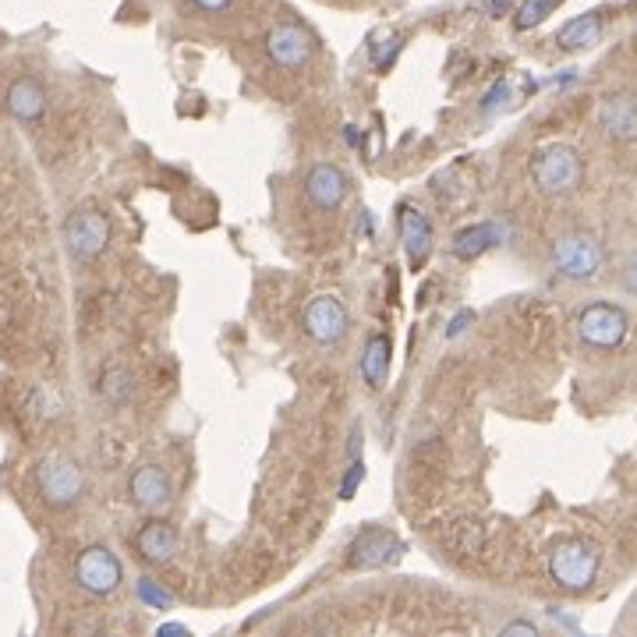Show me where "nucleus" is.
Here are the masks:
<instances>
[{
  "label": "nucleus",
  "mask_w": 637,
  "mask_h": 637,
  "mask_svg": "<svg viewBox=\"0 0 637 637\" xmlns=\"http://www.w3.org/2000/svg\"><path fill=\"white\" fill-rule=\"evenodd\" d=\"M301 326H305V333L315 341V344H337L347 326H350V315L344 309V301L337 294H315L305 312H301Z\"/></svg>",
  "instance_id": "nucleus-8"
},
{
  "label": "nucleus",
  "mask_w": 637,
  "mask_h": 637,
  "mask_svg": "<svg viewBox=\"0 0 637 637\" xmlns=\"http://www.w3.org/2000/svg\"><path fill=\"white\" fill-rule=\"evenodd\" d=\"M110 241V220L99 209H75L64 220V245L75 259L93 262L107 251Z\"/></svg>",
  "instance_id": "nucleus-7"
},
{
  "label": "nucleus",
  "mask_w": 637,
  "mask_h": 637,
  "mask_svg": "<svg viewBox=\"0 0 637 637\" xmlns=\"http://www.w3.org/2000/svg\"><path fill=\"white\" fill-rule=\"evenodd\" d=\"M177 546H181L177 531H174V525H166V521H149L136 535V549H139V557L145 563H171L177 557Z\"/></svg>",
  "instance_id": "nucleus-16"
},
{
  "label": "nucleus",
  "mask_w": 637,
  "mask_h": 637,
  "mask_svg": "<svg viewBox=\"0 0 637 637\" xmlns=\"http://www.w3.org/2000/svg\"><path fill=\"white\" fill-rule=\"evenodd\" d=\"M128 493H131V503H136L139 510L145 514H160L163 507H171V478L160 464H142L136 467V475L128 482Z\"/></svg>",
  "instance_id": "nucleus-12"
},
{
  "label": "nucleus",
  "mask_w": 637,
  "mask_h": 637,
  "mask_svg": "<svg viewBox=\"0 0 637 637\" xmlns=\"http://www.w3.org/2000/svg\"><path fill=\"white\" fill-rule=\"evenodd\" d=\"M121 577H125V566H121V560H117L107 546H89V549L78 552L75 581H78L82 592H89L96 598L114 595L117 589H121Z\"/></svg>",
  "instance_id": "nucleus-6"
},
{
  "label": "nucleus",
  "mask_w": 637,
  "mask_h": 637,
  "mask_svg": "<svg viewBox=\"0 0 637 637\" xmlns=\"http://www.w3.org/2000/svg\"><path fill=\"white\" fill-rule=\"evenodd\" d=\"M496 238H499V234H496L493 224H467V227L454 230V238H450V251H454L457 259H478L496 245Z\"/></svg>",
  "instance_id": "nucleus-19"
},
{
  "label": "nucleus",
  "mask_w": 637,
  "mask_h": 637,
  "mask_svg": "<svg viewBox=\"0 0 637 637\" xmlns=\"http://www.w3.org/2000/svg\"><path fill=\"white\" fill-rule=\"evenodd\" d=\"M598 566H602V552L589 539H563L549 552V577L557 589L570 595L589 592L598 577Z\"/></svg>",
  "instance_id": "nucleus-2"
},
{
  "label": "nucleus",
  "mask_w": 637,
  "mask_h": 637,
  "mask_svg": "<svg viewBox=\"0 0 637 637\" xmlns=\"http://www.w3.org/2000/svg\"><path fill=\"white\" fill-rule=\"evenodd\" d=\"M397 234H400V245H404L411 266L418 270V266H422L429 259V251H432V224H429V216L418 206H400L397 209Z\"/></svg>",
  "instance_id": "nucleus-14"
},
{
  "label": "nucleus",
  "mask_w": 637,
  "mask_h": 637,
  "mask_svg": "<svg viewBox=\"0 0 637 637\" xmlns=\"http://www.w3.org/2000/svg\"><path fill=\"white\" fill-rule=\"evenodd\" d=\"M192 4L198 11H206V14H220V11H227L234 4V0H192Z\"/></svg>",
  "instance_id": "nucleus-26"
},
{
  "label": "nucleus",
  "mask_w": 637,
  "mask_h": 637,
  "mask_svg": "<svg viewBox=\"0 0 637 637\" xmlns=\"http://www.w3.org/2000/svg\"><path fill=\"white\" fill-rule=\"evenodd\" d=\"M4 107H8V114L14 117V121L32 125L46 114V89L40 86L36 78H14L8 86Z\"/></svg>",
  "instance_id": "nucleus-15"
},
{
  "label": "nucleus",
  "mask_w": 637,
  "mask_h": 637,
  "mask_svg": "<svg viewBox=\"0 0 637 637\" xmlns=\"http://www.w3.org/2000/svg\"><path fill=\"white\" fill-rule=\"evenodd\" d=\"M36 489L43 496V503L50 507H75L86 493V472L78 467V461L64 457V454H50L36 464Z\"/></svg>",
  "instance_id": "nucleus-5"
},
{
  "label": "nucleus",
  "mask_w": 637,
  "mask_h": 637,
  "mask_svg": "<svg viewBox=\"0 0 637 637\" xmlns=\"http://www.w3.org/2000/svg\"><path fill=\"white\" fill-rule=\"evenodd\" d=\"M560 4H563V0H521V4H517V11H514V29H517V32H528V29H535V25H542Z\"/></svg>",
  "instance_id": "nucleus-21"
},
{
  "label": "nucleus",
  "mask_w": 637,
  "mask_h": 637,
  "mask_svg": "<svg viewBox=\"0 0 637 637\" xmlns=\"http://www.w3.org/2000/svg\"><path fill=\"white\" fill-rule=\"evenodd\" d=\"M400 46H404V40L397 36V32H390V36H382V40H373V64L379 72H387V68H393V61H397V54H400Z\"/></svg>",
  "instance_id": "nucleus-22"
},
{
  "label": "nucleus",
  "mask_w": 637,
  "mask_h": 637,
  "mask_svg": "<svg viewBox=\"0 0 637 637\" xmlns=\"http://www.w3.org/2000/svg\"><path fill=\"white\" fill-rule=\"evenodd\" d=\"M602 29H606V19H602L598 11L577 14V19H570L557 32V46L563 50V54H581V50H592L602 40Z\"/></svg>",
  "instance_id": "nucleus-17"
},
{
  "label": "nucleus",
  "mask_w": 637,
  "mask_h": 637,
  "mask_svg": "<svg viewBox=\"0 0 637 637\" xmlns=\"http://www.w3.org/2000/svg\"><path fill=\"white\" fill-rule=\"evenodd\" d=\"M630 333V315L613 301H592L577 312V337L592 350H616L624 347Z\"/></svg>",
  "instance_id": "nucleus-4"
},
{
  "label": "nucleus",
  "mask_w": 637,
  "mask_h": 637,
  "mask_svg": "<svg viewBox=\"0 0 637 637\" xmlns=\"http://www.w3.org/2000/svg\"><path fill=\"white\" fill-rule=\"evenodd\" d=\"M139 598L149 602V606H153V609H166V606H171V595H166V592L160 589V584H156V581H149V577L139 581Z\"/></svg>",
  "instance_id": "nucleus-24"
},
{
  "label": "nucleus",
  "mask_w": 637,
  "mask_h": 637,
  "mask_svg": "<svg viewBox=\"0 0 637 637\" xmlns=\"http://www.w3.org/2000/svg\"><path fill=\"white\" fill-rule=\"evenodd\" d=\"M390 358H393V344L387 333H373L365 341V355H361V376L373 390H379L390 376Z\"/></svg>",
  "instance_id": "nucleus-18"
},
{
  "label": "nucleus",
  "mask_w": 637,
  "mask_h": 637,
  "mask_svg": "<svg viewBox=\"0 0 637 637\" xmlns=\"http://www.w3.org/2000/svg\"><path fill=\"white\" fill-rule=\"evenodd\" d=\"M598 128L613 142H637V96L634 93H609L598 99Z\"/></svg>",
  "instance_id": "nucleus-11"
},
{
  "label": "nucleus",
  "mask_w": 637,
  "mask_h": 637,
  "mask_svg": "<svg viewBox=\"0 0 637 637\" xmlns=\"http://www.w3.org/2000/svg\"><path fill=\"white\" fill-rule=\"evenodd\" d=\"M549 262L563 280L589 283L602 273L606 251H602V241L589 230H563L549 245Z\"/></svg>",
  "instance_id": "nucleus-3"
},
{
  "label": "nucleus",
  "mask_w": 637,
  "mask_h": 637,
  "mask_svg": "<svg viewBox=\"0 0 637 637\" xmlns=\"http://www.w3.org/2000/svg\"><path fill=\"white\" fill-rule=\"evenodd\" d=\"M266 54H270L277 68L294 72V68H305V64L312 61L315 40L298 22H280L266 32Z\"/></svg>",
  "instance_id": "nucleus-10"
},
{
  "label": "nucleus",
  "mask_w": 637,
  "mask_h": 637,
  "mask_svg": "<svg viewBox=\"0 0 637 637\" xmlns=\"http://www.w3.org/2000/svg\"><path fill=\"white\" fill-rule=\"evenodd\" d=\"M528 177L542 195L563 198L574 195L584 181V160L574 145L566 142H549L542 149H535L528 160Z\"/></svg>",
  "instance_id": "nucleus-1"
},
{
  "label": "nucleus",
  "mask_w": 637,
  "mask_h": 637,
  "mask_svg": "<svg viewBox=\"0 0 637 637\" xmlns=\"http://www.w3.org/2000/svg\"><path fill=\"white\" fill-rule=\"evenodd\" d=\"M619 288L637 298V248L624 259V266H619Z\"/></svg>",
  "instance_id": "nucleus-25"
},
{
  "label": "nucleus",
  "mask_w": 637,
  "mask_h": 637,
  "mask_svg": "<svg viewBox=\"0 0 637 637\" xmlns=\"http://www.w3.org/2000/svg\"><path fill=\"white\" fill-rule=\"evenodd\" d=\"M99 397L107 400L110 408H121L131 400V373L121 365H110L104 376H99Z\"/></svg>",
  "instance_id": "nucleus-20"
},
{
  "label": "nucleus",
  "mask_w": 637,
  "mask_h": 637,
  "mask_svg": "<svg viewBox=\"0 0 637 637\" xmlns=\"http://www.w3.org/2000/svg\"><path fill=\"white\" fill-rule=\"evenodd\" d=\"M347 174L341 171L337 163H315L312 171L305 174V195L315 209L333 213L347 195Z\"/></svg>",
  "instance_id": "nucleus-13"
},
{
  "label": "nucleus",
  "mask_w": 637,
  "mask_h": 637,
  "mask_svg": "<svg viewBox=\"0 0 637 637\" xmlns=\"http://www.w3.org/2000/svg\"><path fill=\"white\" fill-rule=\"evenodd\" d=\"M510 93H514L510 82H507V78H499L496 86L482 96V114H496V110H503V107L510 104Z\"/></svg>",
  "instance_id": "nucleus-23"
},
{
  "label": "nucleus",
  "mask_w": 637,
  "mask_h": 637,
  "mask_svg": "<svg viewBox=\"0 0 637 637\" xmlns=\"http://www.w3.org/2000/svg\"><path fill=\"white\" fill-rule=\"evenodd\" d=\"M499 634H503V637H510V634H528V637H535V634H539V627H535V624H525V619H514V624H507Z\"/></svg>",
  "instance_id": "nucleus-27"
},
{
  "label": "nucleus",
  "mask_w": 637,
  "mask_h": 637,
  "mask_svg": "<svg viewBox=\"0 0 637 637\" xmlns=\"http://www.w3.org/2000/svg\"><path fill=\"white\" fill-rule=\"evenodd\" d=\"M404 557V542L387 528H365L355 535V542L347 546V566L350 570H373L390 566Z\"/></svg>",
  "instance_id": "nucleus-9"
}]
</instances>
